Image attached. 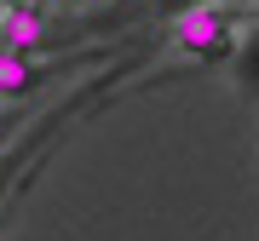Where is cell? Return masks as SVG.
<instances>
[{
	"mask_svg": "<svg viewBox=\"0 0 259 241\" xmlns=\"http://www.w3.org/2000/svg\"><path fill=\"white\" fill-rule=\"evenodd\" d=\"M29 81H35V69H29V52L0 46V98H6V92H29Z\"/></svg>",
	"mask_w": 259,
	"mask_h": 241,
	"instance_id": "obj_3",
	"label": "cell"
},
{
	"mask_svg": "<svg viewBox=\"0 0 259 241\" xmlns=\"http://www.w3.org/2000/svg\"><path fill=\"white\" fill-rule=\"evenodd\" d=\"M0 6H6V0H0Z\"/></svg>",
	"mask_w": 259,
	"mask_h": 241,
	"instance_id": "obj_5",
	"label": "cell"
},
{
	"mask_svg": "<svg viewBox=\"0 0 259 241\" xmlns=\"http://www.w3.org/2000/svg\"><path fill=\"white\" fill-rule=\"evenodd\" d=\"M6 6H47V0H6Z\"/></svg>",
	"mask_w": 259,
	"mask_h": 241,
	"instance_id": "obj_4",
	"label": "cell"
},
{
	"mask_svg": "<svg viewBox=\"0 0 259 241\" xmlns=\"http://www.w3.org/2000/svg\"><path fill=\"white\" fill-rule=\"evenodd\" d=\"M173 40H179V52H190V57H213V64L236 52V29H231V18H225V12H213V6L185 12V18L173 23Z\"/></svg>",
	"mask_w": 259,
	"mask_h": 241,
	"instance_id": "obj_1",
	"label": "cell"
},
{
	"mask_svg": "<svg viewBox=\"0 0 259 241\" xmlns=\"http://www.w3.org/2000/svg\"><path fill=\"white\" fill-rule=\"evenodd\" d=\"M47 23H40V6H6V46L12 52H35Z\"/></svg>",
	"mask_w": 259,
	"mask_h": 241,
	"instance_id": "obj_2",
	"label": "cell"
}]
</instances>
